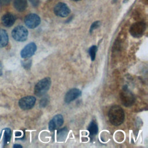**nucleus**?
<instances>
[{"mask_svg": "<svg viewBox=\"0 0 148 148\" xmlns=\"http://www.w3.org/2000/svg\"><path fill=\"white\" fill-rule=\"evenodd\" d=\"M109 121L114 126L121 125L125 118L124 110L119 105L112 106L108 112Z\"/></svg>", "mask_w": 148, "mask_h": 148, "instance_id": "obj_1", "label": "nucleus"}, {"mask_svg": "<svg viewBox=\"0 0 148 148\" xmlns=\"http://www.w3.org/2000/svg\"><path fill=\"white\" fill-rule=\"evenodd\" d=\"M51 84L50 77H45L39 80L35 86L34 94L37 97H42L49 90Z\"/></svg>", "mask_w": 148, "mask_h": 148, "instance_id": "obj_2", "label": "nucleus"}, {"mask_svg": "<svg viewBox=\"0 0 148 148\" xmlns=\"http://www.w3.org/2000/svg\"><path fill=\"white\" fill-rule=\"evenodd\" d=\"M13 38L17 42H24L27 40L28 36L27 29L23 25H18L14 28L12 31Z\"/></svg>", "mask_w": 148, "mask_h": 148, "instance_id": "obj_3", "label": "nucleus"}, {"mask_svg": "<svg viewBox=\"0 0 148 148\" xmlns=\"http://www.w3.org/2000/svg\"><path fill=\"white\" fill-rule=\"evenodd\" d=\"M121 103L126 107L131 106L135 102V96L128 88H123L120 93Z\"/></svg>", "mask_w": 148, "mask_h": 148, "instance_id": "obj_4", "label": "nucleus"}, {"mask_svg": "<svg viewBox=\"0 0 148 148\" xmlns=\"http://www.w3.org/2000/svg\"><path fill=\"white\" fill-rule=\"evenodd\" d=\"M24 23L28 28L34 29L40 24V18L37 14L30 13L25 17Z\"/></svg>", "mask_w": 148, "mask_h": 148, "instance_id": "obj_5", "label": "nucleus"}, {"mask_svg": "<svg viewBox=\"0 0 148 148\" xmlns=\"http://www.w3.org/2000/svg\"><path fill=\"white\" fill-rule=\"evenodd\" d=\"M54 14L60 17H66L71 13V10L68 5L64 2H58L54 7Z\"/></svg>", "mask_w": 148, "mask_h": 148, "instance_id": "obj_6", "label": "nucleus"}, {"mask_svg": "<svg viewBox=\"0 0 148 148\" xmlns=\"http://www.w3.org/2000/svg\"><path fill=\"white\" fill-rule=\"evenodd\" d=\"M36 98L33 96H26L21 98L18 101V105L23 110H28L34 107Z\"/></svg>", "mask_w": 148, "mask_h": 148, "instance_id": "obj_7", "label": "nucleus"}, {"mask_svg": "<svg viewBox=\"0 0 148 148\" xmlns=\"http://www.w3.org/2000/svg\"><path fill=\"white\" fill-rule=\"evenodd\" d=\"M146 29L145 23L142 21L137 22L134 24L130 28V32L131 34L135 38L140 37L144 33Z\"/></svg>", "mask_w": 148, "mask_h": 148, "instance_id": "obj_8", "label": "nucleus"}, {"mask_svg": "<svg viewBox=\"0 0 148 148\" xmlns=\"http://www.w3.org/2000/svg\"><path fill=\"white\" fill-rule=\"evenodd\" d=\"M36 49L37 46L34 42L29 43L21 50L20 56L23 58H28L34 54Z\"/></svg>", "mask_w": 148, "mask_h": 148, "instance_id": "obj_9", "label": "nucleus"}, {"mask_svg": "<svg viewBox=\"0 0 148 148\" xmlns=\"http://www.w3.org/2000/svg\"><path fill=\"white\" fill-rule=\"evenodd\" d=\"M64 123V118L61 114L54 116L49 123V130L51 131L57 130Z\"/></svg>", "mask_w": 148, "mask_h": 148, "instance_id": "obj_10", "label": "nucleus"}, {"mask_svg": "<svg viewBox=\"0 0 148 148\" xmlns=\"http://www.w3.org/2000/svg\"><path fill=\"white\" fill-rule=\"evenodd\" d=\"M82 94V91L77 88H72L69 90L65 95L64 101L66 103H69L79 97Z\"/></svg>", "mask_w": 148, "mask_h": 148, "instance_id": "obj_11", "label": "nucleus"}, {"mask_svg": "<svg viewBox=\"0 0 148 148\" xmlns=\"http://www.w3.org/2000/svg\"><path fill=\"white\" fill-rule=\"evenodd\" d=\"M16 21V17L11 13H5L1 18L2 24L6 27H12Z\"/></svg>", "mask_w": 148, "mask_h": 148, "instance_id": "obj_12", "label": "nucleus"}, {"mask_svg": "<svg viewBox=\"0 0 148 148\" xmlns=\"http://www.w3.org/2000/svg\"><path fill=\"white\" fill-rule=\"evenodd\" d=\"M13 6L16 10L20 12H24L27 8L28 3L27 0H14Z\"/></svg>", "mask_w": 148, "mask_h": 148, "instance_id": "obj_13", "label": "nucleus"}, {"mask_svg": "<svg viewBox=\"0 0 148 148\" xmlns=\"http://www.w3.org/2000/svg\"><path fill=\"white\" fill-rule=\"evenodd\" d=\"M9 37L7 32L0 28V47H4L8 44Z\"/></svg>", "mask_w": 148, "mask_h": 148, "instance_id": "obj_14", "label": "nucleus"}, {"mask_svg": "<svg viewBox=\"0 0 148 148\" xmlns=\"http://www.w3.org/2000/svg\"><path fill=\"white\" fill-rule=\"evenodd\" d=\"M88 131H89V134H90V136L91 137H94V136L96 135V134L98 133V125L94 121H92L87 128Z\"/></svg>", "mask_w": 148, "mask_h": 148, "instance_id": "obj_15", "label": "nucleus"}, {"mask_svg": "<svg viewBox=\"0 0 148 148\" xmlns=\"http://www.w3.org/2000/svg\"><path fill=\"white\" fill-rule=\"evenodd\" d=\"M67 134H68V130L66 127H64L61 129L57 132V140L58 141H62L65 140Z\"/></svg>", "mask_w": 148, "mask_h": 148, "instance_id": "obj_16", "label": "nucleus"}, {"mask_svg": "<svg viewBox=\"0 0 148 148\" xmlns=\"http://www.w3.org/2000/svg\"><path fill=\"white\" fill-rule=\"evenodd\" d=\"M12 131L10 128L4 129V136H3V143L4 145L8 144L11 138Z\"/></svg>", "mask_w": 148, "mask_h": 148, "instance_id": "obj_17", "label": "nucleus"}, {"mask_svg": "<svg viewBox=\"0 0 148 148\" xmlns=\"http://www.w3.org/2000/svg\"><path fill=\"white\" fill-rule=\"evenodd\" d=\"M98 48L97 46L95 45H93L91 46L89 49H88V54L91 57V60L92 61H94L95 58V56H96V53L97 51Z\"/></svg>", "mask_w": 148, "mask_h": 148, "instance_id": "obj_18", "label": "nucleus"}, {"mask_svg": "<svg viewBox=\"0 0 148 148\" xmlns=\"http://www.w3.org/2000/svg\"><path fill=\"white\" fill-rule=\"evenodd\" d=\"M49 98L47 97H43L42 98L39 102V106L40 108H44L47 106L49 103Z\"/></svg>", "mask_w": 148, "mask_h": 148, "instance_id": "obj_19", "label": "nucleus"}, {"mask_svg": "<svg viewBox=\"0 0 148 148\" xmlns=\"http://www.w3.org/2000/svg\"><path fill=\"white\" fill-rule=\"evenodd\" d=\"M100 24H101V23H100V21H96L94 22V23L91 24V27H90V33H91L92 32H93V31H94V29L98 28L100 26Z\"/></svg>", "mask_w": 148, "mask_h": 148, "instance_id": "obj_20", "label": "nucleus"}, {"mask_svg": "<svg viewBox=\"0 0 148 148\" xmlns=\"http://www.w3.org/2000/svg\"><path fill=\"white\" fill-rule=\"evenodd\" d=\"M28 1L31 2L32 5H33L35 7L38 6L39 3V0H28Z\"/></svg>", "mask_w": 148, "mask_h": 148, "instance_id": "obj_21", "label": "nucleus"}, {"mask_svg": "<svg viewBox=\"0 0 148 148\" xmlns=\"http://www.w3.org/2000/svg\"><path fill=\"white\" fill-rule=\"evenodd\" d=\"M11 0H0V4L2 5H9Z\"/></svg>", "mask_w": 148, "mask_h": 148, "instance_id": "obj_22", "label": "nucleus"}, {"mask_svg": "<svg viewBox=\"0 0 148 148\" xmlns=\"http://www.w3.org/2000/svg\"><path fill=\"white\" fill-rule=\"evenodd\" d=\"M31 61H25L23 62V66H24L25 68H27V65H29L31 66Z\"/></svg>", "mask_w": 148, "mask_h": 148, "instance_id": "obj_23", "label": "nucleus"}, {"mask_svg": "<svg viewBox=\"0 0 148 148\" xmlns=\"http://www.w3.org/2000/svg\"><path fill=\"white\" fill-rule=\"evenodd\" d=\"M2 69H3V67H2V62L0 61V76L2 75Z\"/></svg>", "mask_w": 148, "mask_h": 148, "instance_id": "obj_24", "label": "nucleus"}, {"mask_svg": "<svg viewBox=\"0 0 148 148\" xmlns=\"http://www.w3.org/2000/svg\"><path fill=\"white\" fill-rule=\"evenodd\" d=\"M13 147H22V146L20 145H18V144H15L13 145Z\"/></svg>", "mask_w": 148, "mask_h": 148, "instance_id": "obj_25", "label": "nucleus"}, {"mask_svg": "<svg viewBox=\"0 0 148 148\" xmlns=\"http://www.w3.org/2000/svg\"><path fill=\"white\" fill-rule=\"evenodd\" d=\"M15 135H16V136H21V132H16Z\"/></svg>", "mask_w": 148, "mask_h": 148, "instance_id": "obj_26", "label": "nucleus"}, {"mask_svg": "<svg viewBox=\"0 0 148 148\" xmlns=\"http://www.w3.org/2000/svg\"><path fill=\"white\" fill-rule=\"evenodd\" d=\"M71 1H75V2H77V1H80L81 0H71Z\"/></svg>", "mask_w": 148, "mask_h": 148, "instance_id": "obj_27", "label": "nucleus"}]
</instances>
